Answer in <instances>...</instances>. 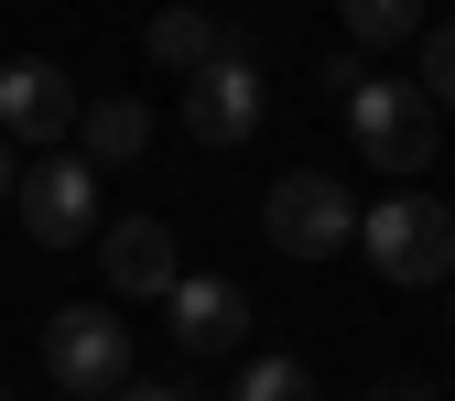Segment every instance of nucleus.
<instances>
[{
    "label": "nucleus",
    "instance_id": "f257e3e1",
    "mask_svg": "<svg viewBox=\"0 0 455 401\" xmlns=\"http://www.w3.org/2000/svg\"><path fill=\"white\" fill-rule=\"evenodd\" d=\"M336 108H347V141H358V163H369V174H390V185H402V174H434L444 108H434L423 87H402V76H358Z\"/></svg>",
    "mask_w": 455,
    "mask_h": 401
},
{
    "label": "nucleus",
    "instance_id": "f03ea898",
    "mask_svg": "<svg viewBox=\"0 0 455 401\" xmlns=\"http://www.w3.org/2000/svg\"><path fill=\"white\" fill-rule=\"evenodd\" d=\"M358 250L379 282H455V206L390 185L379 206H358Z\"/></svg>",
    "mask_w": 455,
    "mask_h": 401
},
{
    "label": "nucleus",
    "instance_id": "7ed1b4c3",
    "mask_svg": "<svg viewBox=\"0 0 455 401\" xmlns=\"http://www.w3.org/2000/svg\"><path fill=\"white\" fill-rule=\"evenodd\" d=\"M44 369H54V390H76V401H108L120 380H141V348H131L120 304H54L44 315Z\"/></svg>",
    "mask_w": 455,
    "mask_h": 401
},
{
    "label": "nucleus",
    "instance_id": "20e7f679",
    "mask_svg": "<svg viewBox=\"0 0 455 401\" xmlns=\"http://www.w3.org/2000/svg\"><path fill=\"white\" fill-rule=\"evenodd\" d=\"M260 66H250V22H228V44L206 54V66L185 76V131L206 141V152H239L250 131H260Z\"/></svg>",
    "mask_w": 455,
    "mask_h": 401
},
{
    "label": "nucleus",
    "instance_id": "39448f33",
    "mask_svg": "<svg viewBox=\"0 0 455 401\" xmlns=\"http://www.w3.org/2000/svg\"><path fill=\"white\" fill-rule=\"evenodd\" d=\"M12 206H22V228L44 250H76V239H98V163L87 152H33L22 163V185H12Z\"/></svg>",
    "mask_w": 455,
    "mask_h": 401
},
{
    "label": "nucleus",
    "instance_id": "423d86ee",
    "mask_svg": "<svg viewBox=\"0 0 455 401\" xmlns=\"http://www.w3.org/2000/svg\"><path fill=\"white\" fill-rule=\"evenodd\" d=\"M260 228H271L282 261H325V250L358 239V196L336 185V174H282V185L260 196Z\"/></svg>",
    "mask_w": 455,
    "mask_h": 401
},
{
    "label": "nucleus",
    "instance_id": "0eeeda50",
    "mask_svg": "<svg viewBox=\"0 0 455 401\" xmlns=\"http://www.w3.org/2000/svg\"><path fill=\"white\" fill-rule=\"evenodd\" d=\"M163 336H174L185 358H228L250 336V293L228 271H174V293H163Z\"/></svg>",
    "mask_w": 455,
    "mask_h": 401
},
{
    "label": "nucleus",
    "instance_id": "6e6552de",
    "mask_svg": "<svg viewBox=\"0 0 455 401\" xmlns=\"http://www.w3.org/2000/svg\"><path fill=\"white\" fill-rule=\"evenodd\" d=\"M76 76L66 66H0V131H12V141H33V152H54V141H66L76 131Z\"/></svg>",
    "mask_w": 455,
    "mask_h": 401
},
{
    "label": "nucleus",
    "instance_id": "1a4fd4ad",
    "mask_svg": "<svg viewBox=\"0 0 455 401\" xmlns=\"http://www.w3.org/2000/svg\"><path fill=\"white\" fill-rule=\"evenodd\" d=\"M98 271H108V293H120V304H141V293H174V228H163V217H108L98 228Z\"/></svg>",
    "mask_w": 455,
    "mask_h": 401
},
{
    "label": "nucleus",
    "instance_id": "9d476101",
    "mask_svg": "<svg viewBox=\"0 0 455 401\" xmlns=\"http://www.w3.org/2000/svg\"><path fill=\"white\" fill-rule=\"evenodd\" d=\"M76 152L98 163V174L141 163V152H152V108H141V98H87V108H76Z\"/></svg>",
    "mask_w": 455,
    "mask_h": 401
},
{
    "label": "nucleus",
    "instance_id": "9b49d317",
    "mask_svg": "<svg viewBox=\"0 0 455 401\" xmlns=\"http://www.w3.org/2000/svg\"><path fill=\"white\" fill-rule=\"evenodd\" d=\"M217 44H228V22H217V12H196V0H185V12H152V33H141V54H152L163 76H196Z\"/></svg>",
    "mask_w": 455,
    "mask_h": 401
},
{
    "label": "nucleus",
    "instance_id": "f8f14e48",
    "mask_svg": "<svg viewBox=\"0 0 455 401\" xmlns=\"http://www.w3.org/2000/svg\"><path fill=\"white\" fill-rule=\"evenodd\" d=\"M336 22H347L358 54H379V44H412L423 33V0H336Z\"/></svg>",
    "mask_w": 455,
    "mask_h": 401
},
{
    "label": "nucleus",
    "instance_id": "ddd939ff",
    "mask_svg": "<svg viewBox=\"0 0 455 401\" xmlns=\"http://www.w3.org/2000/svg\"><path fill=\"white\" fill-rule=\"evenodd\" d=\"M228 401H315V369L282 358V348H260V358L239 369V390H228Z\"/></svg>",
    "mask_w": 455,
    "mask_h": 401
},
{
    "label": "nucleus",
    "instance_id": "4468645a",
    "mask_svg": "<svg viewBox=\"0 0 455 401\" xmlns=\"http://www.w3.org/2000/svg\"><path fill=\"white\" fill-rule=\"evenodd\" d=\"M412 87H423L434 108H455V22H423V66H412Z\"/></svg>",
    "mask_w": 455,
    "mask_h": 401
},
{
    "label": "nucleus",
    "instance_id": "2eb2a0df",
    "mask_svg": "<svg viewBox=\"0 0 455 401\" xmlns=\"http://www.w3.org/2000/svg\"><path fill=\"white\" fill-rule=\"evenodd\" d=\"M108 401H185V390H163V380H120Z\"/></svg>",
    "mask_w": 455,
    "mask_h": 401
},
{
    "label": "nucleus",
    "instance_id": "dca6fc26",
    "mask_svg": "<svg viewBox=\"0 0 455 401\" xmlns=\"http://www.w3.org/2000/svg\"><path fill=\"white\" fill-rule=\"evenodd\" d=\"M369 401H434V390H423V380H379Z\"/></svg>",
    "mask_w": 455,
    "mask_h": 401
},
{
    "label": "nucleus",
    "instance_id": "f3484780",
    "mask_svg": "<svg viewBox=\"0 0 455 401\" xmlns=\"http://www.w3.org/2000/svg\"><path fill=\"white\" fill-rule=\"evenodd\" d=\"M12 185H22V163H12V131H0V206H12Z\"/></svg>",
    "mask_w": 455,
    "mask_h": 401
},
{
    "label": "nucleus",
    "instance_id": "a211bd4d",
    "mask_svg": "<svg viewBox=\"0 0 455 401\" xmlns=\"http://www.w3.org/2000/svg\"><path fill=\"white\" fill-rule=\"evenodd\" d=\"M0 401H12V390H0Z\"/></svg>",
    "mask_w": 455,
    "mask_h": 401
}]
</instances>
